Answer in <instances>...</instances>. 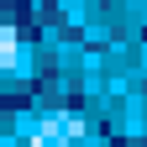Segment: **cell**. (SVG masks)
I'll list each match as a JSON object with an SVG mask.
<instances>
[{"label":"cell","mask_w":147,"mask_h":147,"mask_svg":"<svg viewBox=\"0 0 147 147\" xmlns=\"http://www.w3.org/2000/svg\"><path fill=\"white\" fill-rule=\"evenodd\" d=\"M116 147H147V142H116Z\"/></svg>","instance_id":"cell-1"}]
</instances>
